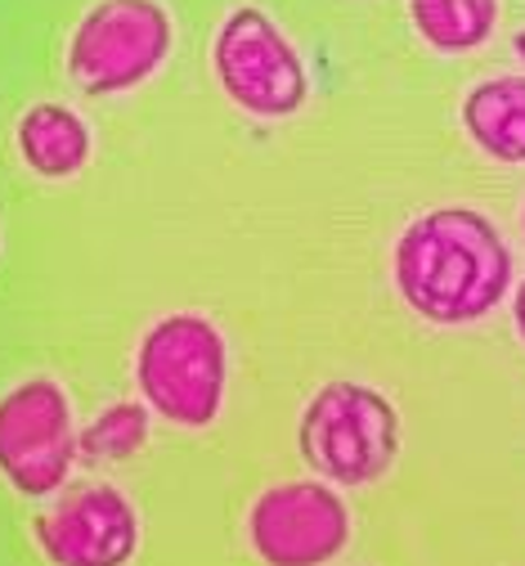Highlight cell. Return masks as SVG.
Returning a JSON list of instances; mask_svg holds the SVG:
<instances>
[{"instance_id":"6da1fadb","label":"cell","mask_w":525,"mask_h":566,"mask_svg":"<svg viewBox=\"0 0 525 566\" xmlns=\"http://www.w3.org/2000/svg\"><path fill=\"white\" fill-rule=\"evenodd\" d=\"M400 302L440 328L485 319L512 289V248L476 207H431L391 252Z\"/></svg>"},{"instance_id":"7a4b0ae2","label":"cell","mask_w":525,"mask_h":566,"mask_svg":"<svg viewBox=\"0 0 525 566\" xmlns=\"http://www.w3.org/2000/svg\"><path fill=\"white\" fill-rule=\"evenodd\" d=\"M296 450L328 485H372L400 459V409L387 391L359 378L324 382L296 422Z\"/></svg>"},{"instance_id":"3957f363","label":"cell","mask_w":525,"mask_h":566,"mask_svg":"<svg viewBox=\"0 0 525 566\" xmlns=\"http://www.w3.org/2000/svg\"><path fill=\"white\" fill-rule=\"evenodd\" d=\"M135 382L144 405L158 418L193 432L211 428L224 405V387H230V346H224V333L198 311L162 315L139 337Z\"/></svg>"},{"instance_id":"277c9868","label":"cell","mask_w":525,"mask_h":566,"mask_svg":"<svg viewBox=\"0 0 525 566\" xmlns=\"http://www.w3.org/2000/svg\"><path fill=\"white\" fill-rule=\"evenodd\" d=\"M176 45L162 0H99L67 41V77L82 95H122L148 82Z\"/></svg>"},{"instance_id":"5b68a950","label":"cell","mask_w":525,"mask_h":566,"mask_svg":"<svg viewBox=\"0 0 525 566\" xmlns=\"http://www.w3.org/2000/svg\"><path fill=\"white\" fill-rule=\"evenodd\" d=\"M211 67L224 99L261 122H283L302 113L311 99L302 54L287 41V32L256 6H239L220 19L211 41Z\"/></svg>"},{"instance_id":"8992f818","label":"cell","mask_w":525,"mask_h":566,"mask_svg":"<svg viewBox=\"0 0 525 566\" xmlns=\"http://www.w3.org/2000/svg\"><path fill=\"white\" fill-rule=\"evenodd\" d=\"M77 463L72 400L54 378H28L0 396V476L28 500L54 494Z\"/></svg>"},{"instance_id":"52a82bcc","label":"cell","mask_w":525,"mask_h":566,"mask_svg":"<svg viewBox=\"0 0 525 566\" xmlns=\"http://www.w3.org/2000/svg\"><path fill=\"white\" fill-rule=\"evenodd\" d=\"M248 544L265 566H328L350 544V509L319 476L279 481L248 509Z\"/></svg>"},{"instance_id":"ba28073f","label":"cell","mask_w":525,"mask_h":566,"mask_svg":"<svg viewBox=\"0 0 525 566\" xmlns=\"http://www.w3.org/2000/svg\"><path fill=\"white\" fill-rule=\"evenodd\" d=\"M36 544L54 566H126L139 548V513L117 485L91 481L36 517Z\"/></svg>"},{"instance_id":"9c48e42d","label":"cell","mask_w":525,"mask_h":566,"mask_svg":"<svg viewBox=\"0 0 525 566\" xmlns=\"http://www.w3.org/2000/svg\"><path fill=\"white\" fill-rule=\"evenodd\" d=\"M463 130L494 163H525V77H485L463 95Z\"/></svg>"},{"instance_id":"30bf717a","label":"cell","mask_w":525,"mask_h":566,"mask_svg":"<svg viewBox=\"0 0 525 566\" xmlns=\"http://www.w3.org/2000/svg\"><path fill=\"white\" fill-rule=\"evenodd\" d=\"M19 154L45 180H67L91 163V126L67 104H32L19 117Z\"/></svg>"},{"instance_id":"8fae6325","label":"cell","mask_w":525,"mask_h":566,"mask_svg":"<svg viewBox=\"0 0 525 566\" xmlns=\"http://www.w3.org/2000/svg\"><path fill=\"white\" fill-rule=\"evenodd\" d=\"M409 19L435 54H472L498 28V0H409Z\"/></svg>"},{"instance_id":"7c38bea8","label":"cell","mask_w":525,"mask_h":566,"mask_svg":"<svg viewBox=\"0 0 525 566\" xmlns=\"http://www.w3.org/2000/svg\"><path fill=\"white\" fill-rule=\"evenodd\" d=\"M148 409L144 400H117L99 409L77 432V459L86 463H122L148 446Z\"/></svg>"},{"instance_id":"4fadbf2b","label":"cell","mask_w":525,"mask_h":566,"mask_svg":"<svg viewBox=\"0 0 525 566\" xmlns=\"http://www.w3.org/2000/svg\"><path fill=\"white\" fill-rule=\"evenodd\" d=\"M512 324H516V333L525 342V279L516 283V293H512Z\"/></svg>"},{"instance_id":"5bb4252c","label":"cell","mask_w":525,"mask_h":566,"mask_svg":"<svg viewBox=\"0 0 525 566\" xmlns=\"http://www.w3.org/2000/svg\"><path fill=\"white\" fill-rule=\"evenodd\" d=\"M512 50H516V59H521V63H525V28H521V32H516V36H512Z\"/></svg>"},{"instance_id":"9a60e30c","label":"cell","mask_w":525,"mask_h":566,"mask_svg":"<svg viewBox=\"0 0 525 566\" xmlns=\"http://www.w3.org/2000/svg\"><path fill=\"white\" fill-rule=\"evenodd\" d=\"M521 226H525V207H521Z\"/></svg>"}]
</instances>
